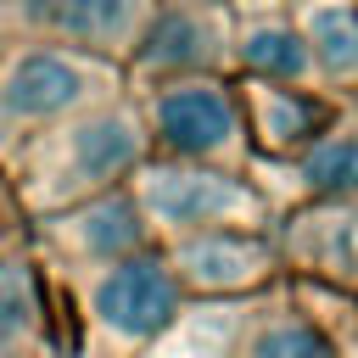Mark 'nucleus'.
<instances>
[{
	"mask_svg": "<svg viewBox=\"0 0 358 358\" xmlns=\"http://www.w3.org/2000/svg\"><path fill=\"white\" fill-rule=\"evenodd\" d=\"M145 157H151L145 112H140L134 90H117L73 117L39 129L28 145H17L6 157V168H11L22 207L62 213V207H78L101 190L129 185Z\"/></svg>",
	"mask_w": 358,
	"mask_h": 358,
	"instance_id": "f257e3e1",
	"label": "nucleus"
},
{
	"mask_svg": "<svg viewBox=\"0 0 358 358\" xmlns=\"http://www.w3.org/2000/svg\"><path fill=\"white\" fill-rule=\"evenodd\" d=\"M117 90H129L123 67L95 62L84 50L45 45V39L0 45V162L17 145H28L39 129H50Z\"/></svg>",
	"mask_w": 358,
	"mask_h": 358,
	"instance_id": "f03ea898",
	"label": "nucleus"
},
{
	"mask_svg": "<svg viewBox=\"0 0 358 358\" xmlns=\"http://www.w3.org/2000/svg\"><path fill=\"white\" fill-rule=\"evenodd\" d=\"M134 101H140V112H145L151 157L246 168L252 134H246V112H241V84H235V73L140 84Z\"/></svg>",
	"mask_w": 358,
	"mask_h": 358,
	"instance_id": "7ed1b4c3",
	"label": "nucleus"
},
{
	"mask_svg": "<svg viewBox=\"0 0 358 358\" xmlns=\"http://www.w3.org/2000/svg\"><path fill=\"white\" fill-rule=\"evenodd\" d=\"M140 213L162 235H201V229H246L263 224L268 196L241 173L218 162H179V157H145L129 179Z\"/></svg>",
	"mask_w": 358,
	"mask_h": 358,
	"instance_id": "20e7f679",
	"label": "nucleus"
},
{
	"mask_svg": "<svg viewBox=\"0 0 358 358\" xmlns=\"http://www.w3.org/2000/svg\"><path fill=\"white\" fill-rule=\"evenodd\" d=\"M157 6L162 0H0V45L45 39V45H67L95 62L129 67Z\"/></svg>",
	"mask_w": 358,
	"mask_h": 358,
	"instance_id": "39448f33",
	"label": "nucleus"
},
{
	"mask_svg": "<svg viewBox=\"0 0 358 358\" xmlns=\"http://www.w3.org/2000/svg\"><path fill=\"white\" fill-rule=\"evenodd\" d=\"M235 28H241V11L229 0H162L123 67L129 90L162 84V78L235 73Z\"/></svg>",
	"mask_w": 358,
	"mask_h": 358,
	"instance_id": "423d86ee",
	"label": "nucleus"
},
{
	"mask_svg": "<svg viewBox=\"0 0 358 358\" xmlns=\"http://www.w3.org/2000/svg\"><path fill=\"white\" fill-rule=\"evenodd\" d=\"M179 291H185V285H179V274H173L168 252L140 246V252L95 268V280H90V313H95V324H101L112 341H123V347H151V341L173 324V313L185 308Z\"/></svg>",
	"mask_w": 358,
	"mask_h": 358,
	"instance_id": "0eeeda50",
	"label": "nucleus"
},
{
	"mask_svg": "<svg viewBox=\"0 0 358 358\" xmlns=\"http://www.w3.org/2000/svg\"><path fill=\"white\" fill-rule=\"evenodd\" d=\"M235 84H241V112H246L252 157L291 162L341 112V101L330 90H296V84H268V78H235Z\"/></svg>",
	"mask_w": 358,
	"mask_h": 358,
	"instance_id": "6e6552de",
	"label": "nucleus"
},
{
	"mask_svg": "<svg viewBox=\"0 0 358 358\" xmlns=\"http://www.w3.org/2000/svg\"><path fill=\"white\" fill-rule=\"evenodd\" d=\"M168 263H173L179 285H190L201 296H241L274 274L280 246L257 229H201V235H179L168 246Z\"/></svg>",
	"mask_w": 358,
	"mask_h": 358,
	"instance_id": "1a4fd4ad",
	"label": "nucleus"
},
{
	"mask_svg": "<svg viewBox=\"0 0 358 358\" xmlns=\"http://www.w3.org/2000/svg\"><path fill=\"white\" fill-rule=\"evenodd\" d=\"M45 224L56 229V241L78 263H95V268L101 263H117V257H129V252H140L151 241V224H145V213H140V201H134L129 185L101 190V196L78 201V207L45 213Z\"/></svg>",
	"mask_w": 358,
	"mask_h": 358,
	"instance_id": "9d476101",
	"label": "nucleus"
},
{
	"mask_svg": "<svg viewBox=\"0 0 358 358\" xmlns=\"http://www.w3.org/2000/svg\"><path fill=\"white\" fill-rule=\"evenodd\" d=\"M235 78H268V84H296V90H324L319 62L296 28L291 11H241L235 28Z\"/></svg>",
	"mask_w": 358,
	"mask_h": 358,
	"instance_id": "9b49d317",
	"label": "nucleus"
},
{
	"mask_svg": "<svg viewBox=\"0 0 358 358\" xmlns=\"http://www.w3.org/2000/svg\"><path fill=\"white\" fill-rule=\"evenodd\" d=\"M285 257L341 285H358V201H308L285 218Z\"/></svg>",
	"mask_w": 358,
	"mask_h": 358,
	"instance_id": "f8f14e48",
	"label": "nucleus"
},
{
	"mask_svg": "<svg viewBox=\"0 0 358 358\" xmlns=\"http://www.w3.org/2000/svg\"><path fill=\"white\" fill-rule=\"evenodd\" d=\"M291 17L319 62V84L330 95H358V0H296Z\"/></svg>",
	"mask_w": 358,
	"mask_h": 358,
	"instance_id": "ddd939ff",
	"label": "nucleus"
},
{
	"mask_svg": "<svg viewBox=\"0 0 358 358\" xmlns=\"http://www.w3.org/2000/svg\"><path fill=\"white\" fill-rule=\"evenodd\" d=\"M291 168L308 201H358V95L341 101L330 129L302 157H291Z\"/></svg>",
	"mask_w": 358,
	"mask_h": 358,
	"instance_id": "4468645a",
	"label": "nucleus"
},
{
	"mask_svg": "<svg viewBox=\"0 0 358 358\" xmlns=\"http://www.w3.org/2000/svg\"><path fill=\"white\" fill-rule=\"evenodd\" d=\"M246 330V308L229 296V302H201V308H179L173 324L145 347V358H229L235 341Z\"/></svg>",
	"mask_w": 358,
	"mask_h": 358,
	"instance_id": "2eb2a0df",
	"label": "nucleus"
},
{
	"mask_svg": "<svg viewBox=\"0 0 358 358\" xmlns=\"http://www.w3.org/2000/svg\"><path fill=\"white\" fill-rule=\"evenodd\" d=\"M39 330V285L22 257H0V358H22Z\"/></svg>",
	"mask_w": 358,
	"mask_h": 358,
	"instance_id": "dca6fc26",
	"label": "nucleus"
},
{
	"mask_svg": "<svg viewBox=\"0 0 358 358\" xmlns=\"http://www.w3.org/2000/svg\"><path fill=\"white\" fill-rule=\"evenodd\" d=\"M241 358H336V347H330V336H324L319 324H308V319H263V324L246 336Z\"/></svg>",
	"mask_w": 358,
	"mask_h": 358,
	"instance_id": "f3484780",
	"label": "nucleus"
}]
</instances>
